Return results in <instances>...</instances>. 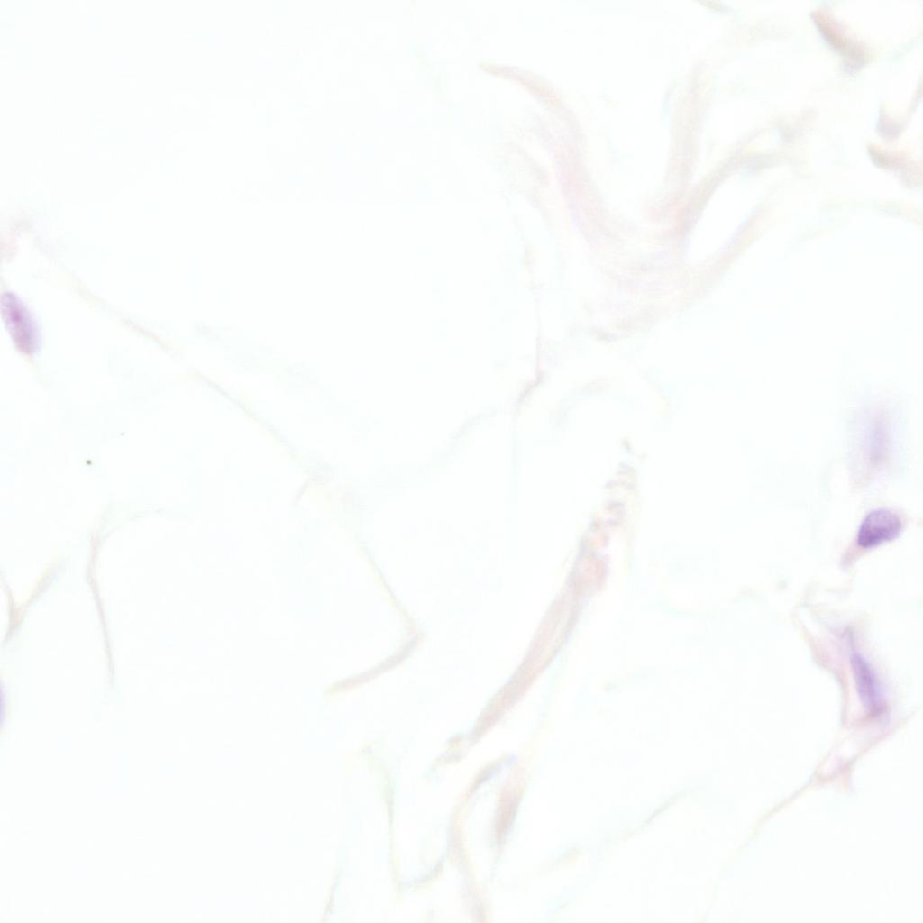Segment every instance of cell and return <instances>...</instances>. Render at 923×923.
I'll return each mask as SVG.
<instances>
[{
    "instance_id": "1",
    "label": "cell",
    "mask_w": 923,
    "mask_h": 923,
    "mask_svg": "<svg viewBox=\"0 0 923 923\" xmlns=\"http://www.w3.org/2000/svg\"><path fill=\"white\" fill-rule=\"evenodd\" d=\"M902 529L900 517L894 512L879 508L869 512L862 521L856 544L863 549H871L899 536Z\"/></svg>"
},
{
    "instance_id": "2",
    "label": "cell",
    "mask_w": 923,
    "mask_h": 923,
    "mask_svg": "<svg viewBox=\"0 0 923 923\" xmlns=\"http://www.w3.org/2000/svg\"><path fill=\"white\" fill-rule=\"evenodd\" d=\"M851 663L861 699L870 711L881 713L885 706L884 698L873 671L864 658L854 650L852 651Z\"/></svg>"
}]
</instances>
